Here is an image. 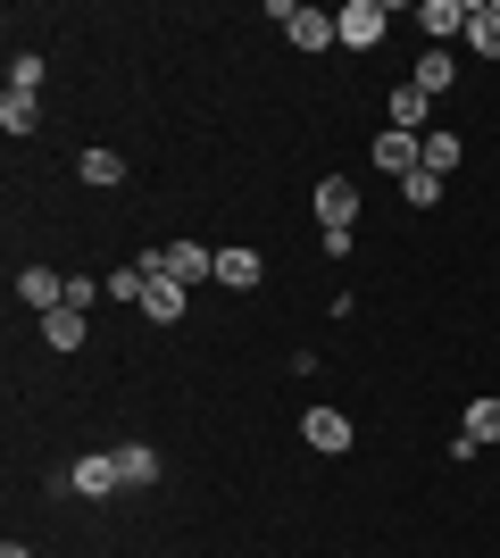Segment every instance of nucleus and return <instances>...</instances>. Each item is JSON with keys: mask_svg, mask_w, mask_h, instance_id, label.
<instances>
[{"mask_svg": "<svg viewBox=\"0 0 500 558\" xmlns=\"http://www.w3.org/2000/svg\"><path fill=\"white\" fill-rule=\"evenodd\" d=\"M467 43H476V59H500V0L467 9Z\"/></svg>", "mask_w": 500, "mask_h": 558, "instance_id": "obj_10", "label": "nucleus"}, {"mask_svg": "<svg viewBox=\"0 0 500 558\" xmlns=\"http://www.w3.org/2000/svg\"><path fill=\"white\" fill-rule=\"evenodd\" d=\"M459 167V134H426V175H451Z\"/></svg>", "mask_w": 500, "mask_h": 558, "instance_id": "obj_21", "label": "nucleus"}, {"mask_svg": "<svg viewBox=\"0 0 500 558\" xmlns=\"http://www.w3.org/2000/svg\"><path fill=\"white\" fill-rule=\"evenodd\" d=\"M143 317H150V326H175V317H184V283H175V276H150Z\"/></svg>", "mask_w": 500, "mask_h": 558, "instance_id": "obj_9", "label": "nucleus"}, {"mask_svg": "<svg viewBox=\"0 0 500 558\" xmlns=\"http://www.w3.org/2000/svg\"><path fill=\"white\" fill-rule=\"evenodd\" d=\"M68 484L84 492V500H109V492H125V475H118V450H84Z\"/></svg>", "mask_w": 500, "mask_h": 558, "instance_id": "obj_4", "label": "nucleus"}, {"mask_svg": "<svg viewBox=\"0 0 500 558\" xmlns=\"http://www.w3.org/2000/svg\"><path fill=\"white\" fill-rule=\"evenodd\" d=\"M408 84H417V93H426V100H434V93H451V50H426Z\"/></svg>", "mask_w": 500, "mask_h": 558, "instance_id": "obj_16", "label": "nucleus"}, {"mask_svg": "<svg viewBox=\"0 0 500 558\" xmlns=\"http://www.w3.org/2000/svg\"><path fill=\"white\" fill-rule=\"evenodd\" d=\"M17 301H25V308H42V317H50V308H68V283L50 276V267H25V276H17Z\"/></svg>", "mask_w": 500, "mask_h": 558, "instance_id": "obj_8", "label": "nucleus"}, {"mask_svg": "<svg viewBox=\"0 0 500 558\" xmlns=\"http://www.w3.org/2000/svg\"><path fill=\"white\" fill-rule=\"evenodd\" d=\"M34 84H42V59H34V50H17V59H9V93H34Z\"/></svg>", "mask_w": 500, "mask_h": 558, "instance_id": "obj_23", "label": "nucleus"}, {"mask_svg": "<svg viewBox=\"0 0 500 558\" xmlns=\"http://www.w3.org/2000/svg\"><path fill=\"white\" fill-rule=\"evenodd\" d=\"M100 292H109V301H134V308H143V292H150V276H143V267H118V276L100 283Z\"/></svg>", "mask_w": 500, "mask_h": 558, "instance_id": "obj_20", "label": "nucleus"}, {"mask_svg": "<svg viewBox=\"0 0 500 558\" xmlns=\"http://www.w3.org/2000/svg\"><path fill=\"white\" fill-rule=\"evenodd\" d=\"M301 434H309V450H326V459H342V450H351V417H342V409H309V417H301Z\"/></svg>", "mask_w": 500, "mask_h": 558, "instance_id": "obj_6", "label": "nucleus"}, {"mask_svg": "<svg viewBox=\"0 0 500 558\" xmlns=\"http://www.w3.org/2000/svg\"><path fill=\"white\" fill-rule=\"evenodd\" d=\"M42 342L50 350H84V308H50V317H42Z\"/></svg>", "mask_w": 500, "mask_h": 558, "instance_id": "obj_13", "label": "nucleus"}, {"mask_svg": "<svg viewBox=\"0 0 500 558\" xmlns=\"http://www.w3.org/2000/svg\"><path fill=\"white\" fill-rule=\"evenodd\" d=\"M75 167H84V184H100V192H109V184H125V159H118V150H84Z\"/></svg>", "mask_w": 500, "mask_h": 558, "instance_id": "obj_17", "label": "nucleus"}, {"mask_svg": "<svg viewBox=\"0 0 500 558\" xmlns=\"http://www.w3.org/2000/svg\"><path fill=\"white\" fill-rule=\"evenodd\" d=\"M434 100L417 93V84H401V93H392V125H401V134H417V117H426Z\"/></svg>", "mask_w": 500, "mask_h": 558, "instance_id": "obj_19", "label": "nucleus"}, {"mask_svg": "<svg viewBox=\"0 0 500 558\" xmlns=\"http://www.w3.org/2000/svg\"><path fill=\"white\" fill-rule=\"evenodd\" d=\"M333 43H351V50H376V43H383V0H351V9L333 17Z\"/></svg>", "mask_w": 500, "mask_h": 558, "instance_id": "obj_3", "label": "nucleus"}, {"mask_svg": "<svg viewBox=\"0 0 500 558\" xmlns=\"http://www.w3.org/2000/svg\"><path fill=\"white\" fill-rule=\"evenodd\" d=\"M118 475H125V492L159 484V450H150V442H125V450H118Z\"/></svg>", "mask_w": 500, "mask_h": 558, "instance_id": "obj_11", "label": "nucleus"}, {"mask_svg": "<svg viewBox=\"0 0 500 558\" xmlns=\"http://www.w3.org/2000/svg\"><path fill=\"white\" fill-rule=\"evenodd\" d=\"M459 425H467V442H500V400H467V417H459Z\"/></svg>", "mask_w": 500, "mask_h": 558, "instance_id": "obj_15", "label": "nucleus"}, {"mask_svg": "<svg viewBox=\"0 0 500 558\" xmlns=\"http://www.w3.org/2000/svg\"><path fill=\"white\" fill-rule=\"evenodd\" d=\"M376 167L408 184V175L426 167V142H417V134H401V125H383V134H376Z\"/></svg>", "mask_w": 500, "mask_h": 558, "instance_id": "obj_5", "label": "nucleus"}, {"mask_svg": "<svg viewBox=\"0 0 500 558\" xmlns=\"http://www.w3.org/2000/svg\"><path fill=\"white\" fill-rule=\"evenodd\" d=\"M0 558H34V550H25V542H0Z\"/></svg>", "mask_w": 500, "mask_h": 558, "instance_id": "obj_24", "label": "nucleus"}, {"mask_svg": "<svg viewBox=\"0 0 500 558\" xmlns=\"http://www.w3.org/2000/svg\"><path fill=\"white\" fill-rule=\"evenodd\" d=\"M276 25L292 34V50H326L333 43V17L326 9H301V0H276Z\"/></svg>", "mask_w": 500, "mask_h": 558, "instance_id": "obj_2", "label": "nucleus"}, {"mask_svg": "<svg viewBox=\"0 0 500 558\" xmlns=\"http://www.w3.org/2000/svg\"><path fill=\"white\" fill-rule=\"evenodd\" d=\"M401 201H408V209H434V201H442V175H426V167H417V175L401 184Z\"/></svg>", "mask_w": 500, "mask_h": 558, "instance_id": "obj_22", "label": "nucleus"}, {"mask_svg": "<svg viewBox=\"0 0 500 558\" xmlns=\"http://www.w3.org/2000/svg\"><path fill=\"white\" fill-rule=\"evenodd\" d=\"M143 276H175V283H209L217 276V258L200 251V242H167V251H150V258H134Z\"/></svg>", "mask_w": 500, "mask_h": 558, "instance_id": "obj_1", "label": "nucleus"}, {"mask_svg": "<svg viewBox=\"0 0 500 558\" xmlns=\"http://www.w3.org/2000/svg\"><path fill=\"white\" fill-rule=\"evenodd\" d=\"M217 283L251 292V283H259V251H217Z\"/></svg>", "mask_w": 500, "mask_h": 558, "instance_id": "obj_14", "label": "nucleus"}, {"mask_svg": "<svg viewBox=\"0 0 500 558\" xmlns=\"http://www.w3.org/2000/svg\"><path fill=\"white\" fill-rule=\"evenodd\" d=\"M34 93H0V125H9V134H34Z\"/></svg>", "mask_w": 500, "mask_h": 558, "instance_id": "obj_18", "label": "nucleus"}, {"mask_svg": "<svg viewBox=\"0 0 500 558\" xmlns=\"http://www.w3.org/2000/svg\"><path fill=\"white\" fill-rule=\"evenodd\" d=\"M417 34H434V43H442V34H467V9H459V0H426V9H417Z\"/></svg>", "mask_w": 500, "mask_h": 558, "instance_id": "obj_12", "label": "nucleus"}, {"mask_svg": "<svg viewBox=\"0 0 500 558\" xmlns=\"http://www.w3.org/2000/svg\"><path fill=\"white\" fill-rule=\"evenodd\" d=\"M317 217H326V233H333V226H358V192H351V175H326V184H317Z\"/></svg>", "mask_w": 500, "mask_h": 558, "instance_id": "obj_7", "label": "nucleus"}]
</instances>
